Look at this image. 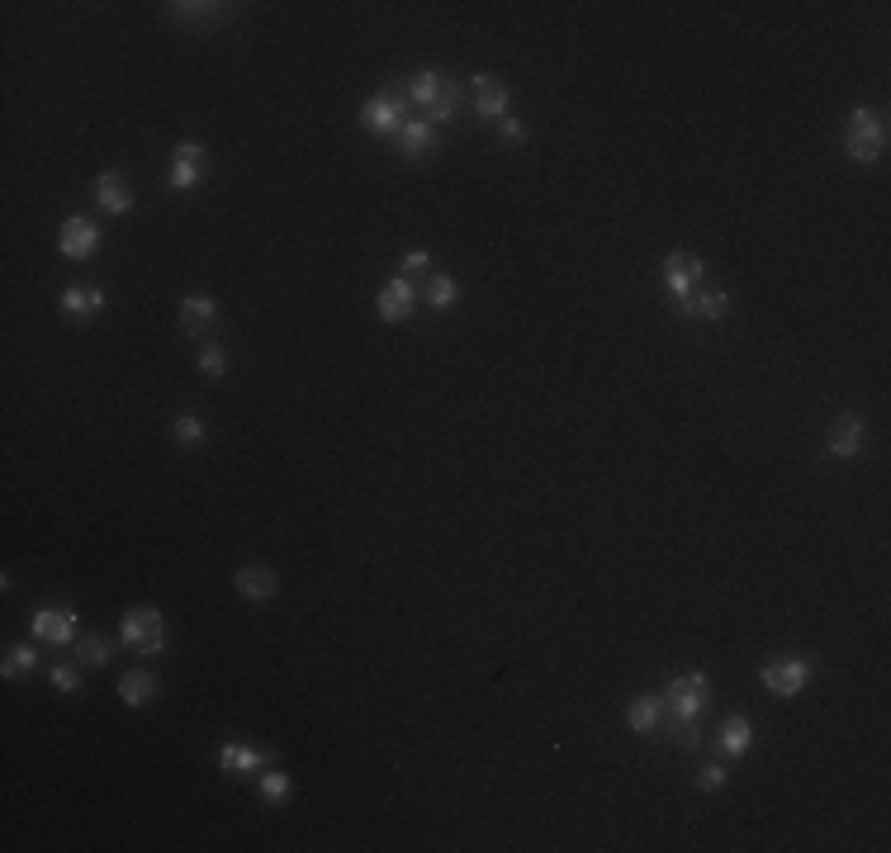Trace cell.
Segmentation results:
<instances>
[{"instance_id":"1","label":"cell","mask_w":891,"mask_h":853,"mask_svg":"<svg viewBox=\"0 0 891 853\" xmlns=\"http://www.w3.org/2000/svg\"><path fill=\"white\" fill-rule=\"evenodd\" d=\"M711 702V678L702 669H688V673H678L669 683V692H664V707L673 711V721H678V730H683V745H697V716H702V707Z\"/></svg>"},{"instance_id":"2","label":"cell","mask_w":891,"mask_h":853,"mask_svg":"<svg viewBox=\"0 0 891 853\" xmlns=\"http://www.w3.org/2000/svg\"><path fill=\"white\" fill-rule=\"evenodd\" d=\"M844 147H849V157H854V162L877 166V162H882V152H887V119H882L877 109H868V105L849 109Z\"/></svg>"},{"instance_id":"3","label":"cell","mask_w":891,"mask_h":853,"mask_svg":"<svg viewBox=\"0 0 891 853\" xmlns=\"http://www.w3.org/2000/svg\"><path fill=\"white\" fill-rule=\"evenodd\" d=\"M119 640L138 654H162V645H166L162 612H157V607H133V612H124V621H119Z\"/></svg>"},{"instance_id":"4","label":"cell","mask_w":891,"mask_h":853,"mask_svg":"<svg viewBox=\"0 0 891 853\" xmlns=\"http://www.w3.org/2000/svg\"><path fill=\"white\" fill-rule=\"evenodd\" d=\"M100 228H95V218H81L72 214L67 223H62V233H57V252L67 256V261H91L95 252H100Z\"/></svg>"},{"instance_id":"5","label":"cell","mask_w":891,"mask_h":853,"mask_svg":"<svg viewBox=\"0 0 891 853\" xmlns=\"http://www.w3.org/2000/svg\"><path fill=\"white\" fill-rule=\"evenodd\" d=\"M29 631L43 645H76V612L72 607H38L29 617Z\"/></svg>"},{"instance_id":"6","label":"cell","mask_w":891,"mask_h":853,"mask_svg":"<svg viewBox=\"0 0 891 853\" xmlns=\"http://www.w3.org/2000/svg\"><path fill=\"white\" fill-rule=\"evenodd\" d=\"M204 162H209V152H204L200 143H176V152H171V190H195V185L204 181Z\"/></svg>"},{"instance_id":"7","label":"cell","mask_w":891,"mask_h":853,"mask_svg":"<svg viewBox=\"0 0 891 853\" xmlns=\"http://www.w3.org/2000/svg\"><path fill=\"white\" fill-rule=\"evenodd\" d=\"M806 683H811V659H778L764 669V688L773 697H797Z\"/></svg>"},{"instance_id":"8","label":"cell","mask_w":891,"mask_h":853,"mask_svg":"<svg viewBox=\"0 0 891 853\" xmlns=\"http://www.w3.org/2000/svg\"><path fill=\"white\" fill-rule=\"evenodd\" d=\"M697 280H702V256H692V252H669V256H664V285H669L673 299L692 294V290H697Z\"/></svg>"},{"instance_id":"9","label":"cell","mask_w":891,"mask_h":853,"mask_svg":"<svg viewBox=\"0 0 891 853\" xmlns=\"http://www.w3.org/2000/svg\"><path fill=\"white\" fill-rule=\"evenodd\" d=\"M863 446H868V427H863V418H854V413H844V418L830 427V441H825V451L835 455V460H854V455H863Z\"/></svg>"},{"instance_id":"10","label":"cell","mask_w":891,"mask_h":853,"mask_svg":"<svg viewBox=\"0 0 891 853\" xmlns=\"http://www.w3.org/2000/svg\"><path fill=\"white\" fill-rule=\"evenodd\" d=\"M361 124L370 133H399L403 128V100L399 95H375L361 105Z\"/></svg>"},{"instance_id":"11","label":"cell","mask_w":891,"mask_h":853,"mask_svg":"<svg viewBox=\"0 0 891 853\" xmlns=\"http://www.w3.org/2000/svg\"><path fill=\"white\" fill-rule=\"evenodd\" d=\"M375 313H380L384 323H403V318L413 313V285H408V280H389V285L375 294Z\"/></svg>"},{"instance_id":"12","label":"cell","mask_w":891,"mask_h":853,"mask_svg":"<svg viewBox=\"0 0 891 853\" xmlns=\"http://www.w3.org/2000/svg\"><path fill=\"white\" fill-rule=\"evenodd\" d=\"M470 86H474V109H479L484 119H503V114H508V86H503L498 76L479 72Z\"/></svg>"},{"instance_id":"13","label":"cell","mask_w":891,"mask_h":853,"mask_svg":"<svg viewBox=\"0 0 891 853\" xmlns=\"http://www.w3.org/2000/svg\"><path fill=\"white\" fill-rule=\"evenodd\" d=\"M233 588L242 593V598L266 602V598H275V574L266 569V564H242V569L233 574Z\"/></svg>"},{"instance_id":"14","label":"cell","mask_w":891,"mask_h":853,"mask_svg":"<svg viewBox=\"0 0 891 853\" xmlns=\"http://www.w3.org/2000/svg\"><path fill=\"white\" fill-rule=\"evenodd\" d=\"M214 318H219V304H214L209 294H185L181 299V332L185 337H200Z\"/></svg>"},{"instance_id":"15","label":"cell","mask_w":891,"mask_h":853,"mask_svg":"<svg viewBox=\"0 0 891 853\" xmlns=\"http://www.w3.org/2000/svg\"><path fill=\"white\" fill-rule=\"evenodd\" d=\"M683 304V318H702V323H716V318H726L730 299L721 290H692L678 299Z\"/></svg>"},{"instance_id":"16","label":"cell","mask_w":891,"mask_h":853,"mask_svg":"<svg viewBox=\"0 0 891 853\" xmlns=\"http://www.w3.org/2000/svg\"><path fill=\"white\" fill-rule=\"evenodd\" d=\"M95 204H100L105 214H128V209H133V190H128L124 176L105 171V176L95 181Z\"/></svg>"},{"instance_id":"17","label":"cell","mask_w":891,"mask_h":853,"mask_svg":"<svg viewBox=\"0 0 891 853\" xmlns=\"http://www.w3.org/2000/svg\"><path fill=\"white\" fill-rule=\"evenodd\" d=\"M664 697H655V692H645V697H636L631 707H626V726L640 730V735H655L659 721H664Z\"/></svg>"},{"instance_id":"18","label":"cell","mask_w":891,"mask_h":853,"mask_svg":"<svg viewBox=\"0 0 891 853\" xmlns=\"http://www.w3.org/2000/svg\"><path fill=\"white\" fill-rule=\"evenodd\" d=\"M62 313H72V318H95V313H105V290H95V285H72V290H62Z\"/></svg>"},{"instance_id":"19","label":"cell","mask_w":891,"mask_h":853,"mask_svg":"<svg viewBox=\"0 0 891 853\" xmlns=\"http://www.w3.org/2000/svg\"><path fill=\"white\" fill-rule=\"evenodd\" d=\"M432 143H437V128L427 124V114H422V119H408V124L399 128V147H403L408 162H413V157H427Z\"/></svg>"},{"instance_id":"20","label":"cell","mask_w":891,"mask_h":853,"mask_svg":"<svg viewBox=\"0 0 891 853\" xmlns=\"http://www.w3.org/2000/svg\"><path fill=\"white\" fill-rule=\"evenodd\" d=\"M152 697H157V678H152V673L128 669L124 678H119V702H124V707H147Z\"/></svg>"},{"instance_id":"21","label":"cell","mask_w":891,"mask_h":853,"mask_svg":"<svg viewBox=\"0 0 891 853\" xmlns=\"http://www.w3.org/2000/svg\"><path fill=\"white\" fill-rule=\"evenodd\" d=\"M219 768L228 773V778H242V773H256V768H266V759H261L252 745H223V749H219Z\"/></svg>"},{"instance_id":"22","label":"cell","mask_w":891,"mask_h":853,"mask_svg":"<svg viewBox=\"0 0 891 853\" xmlns=\"http://www.w3.org/2000/svg\"><path fill=\"white\" fill-rule=\"evenodd\" d=\"M749 745H754V726H749L745 716H726L721 721V749H726L730 759H740V754H749Z\"/></svg>"},{"instance_id":"23","label":"cell","mask_w":891,"mask_h":853,"mask_svg":"<svg viewBox=\"0 0 891 853\" xmlns=\"http://www.w3.org/2000/svg\"><path fill=\"white\" fill-rule=\"evenodd\" d=\"M446 91V76L441 72H432V67H422L418 76H413V81H408V95H413V100H418V105H437V95Z\"/></svg>"},{"instance_id":"24","label":"cell","mask_w":891,"mask_h":853,"mask_svg":"<svg viewBox=\"0 0 891 853\" xmlns=\"http://www.w3.org/2000/svg\"><path fill=\"white\" fill-rule=\"evenodd\" d=\"M110 654H114V645L105 636H76V659H81L86 669H105Z\"/></svg>"},{"instance_id":"25","label":"cell","mask_w":891,"mask_h":853,"mask_svg":"<svg viewBox=\"0 0 891 853\" xmlns=\"http://www.w3.org/2000/svg\"><path fill=\"white\" fill-rule=\"evenodd\" d=\"M455 299H460V290H455V280L446 271H432L427 275V304L432 309H451Z\"/></svg>"},{"instance_id":"26","label":"cell","mask_w":891,"mask_h":853,"mask_svg":"<svg viewBox=\"0 0 891 853\" xmlns=\"http://www.w3.org/2000/svg\"><path fill=\"white\" fill-rule=\"evenodd\" d=\"M455 109H460V86L446 81V91L437 95V105L427 109V124H446V119H455Z\"/></svg>"},{"instance_id":"27","label":"cell","mask_w":891,"mask_h":853,"mask_svg":"<svg viewBox=\"0 0 891 853\" xmlns=\"http://www.w3.org/2000/svg\"><path fill=\"white\" fill-rule=\"evenodd\" d=\"M34 664H38V654L29 650V645H10V650H5V678L34 673Z\"/></svg>"},{"instance_id":"28","label":"cell","mask_w":891,"mask_h":853,"mask_svg":"<svg viewBox=\"0 0 891 853\" xmlns=\"http://www.w3.org/2000/svg\"><path fill=\"white\" fill-rule=\"evenodd\" d=\"M290 792H294V782L285 778V773H275V768H271V773H261V797L271 801V806H275V801H285Z\"/></svg>"},{"instance_id":"29","label":"cell","mask_w":891,"mask_h":853,"mask_svg":"<svg viewBox=\"0 0 891 853\" xmlns=\"http://www.w3.org/2000/svg\"><path fill=\"white\" fill-rule=\"evenodd\" d=\"M171 436L185 441V446H195V441H204V422L195 418V413H181V418L171 422Z\"/></svg>"},{"instance_id":"30","label":"cell","mask_w":891,"mask_h":853,"mask_svg":"<svg viewBox=\"0 0 891 853\" xmlns=\"http://www.w3.org/2000/svg\"><path fill=\"white\" fill-rule=\"evenodd\" d=\"M200 370H204V375H223V370H228V356H223L219 342H204L200 346Z\"/></svg>"},{"instance_id":"31","label":"cell","mask_w":891,"mask_h":853,"mask_svg":"<svg viewBox=\"0 0 891 853\" xmlns=\"http://www.w3.org/2000/svg\"><path fill=\"white\" fill-rule=\"evenodd\" d=\"M181 19H223V5H171Z\"/></svg>"},{"instance_id":"32","label":"cell","mask_w":891,"mask_h":853,"mask_svg":"<svg viewBox=\"0 0 891 853\" xmlns=\"http://www.w3.org/2000/svg\"><path fill=\"white\" fill-rule=\"evenodd\" d=\"M53 688H62V692H81V673H76L72 664H57V669H53Z\"/></svg>"},{"instance_id":"33","label":"cell","mask_w":891,"mask_h":853,"mask_svg":"<svg viewBox=\"0 0 891 853\" xmlns=\"http://www.w3.org/2000/svg\"><path fill=\"white\" fill-rule=\"evenodd\" d=\"M721 782H726V768H721V763H707V768L697 773V787H702V792H716Z\"/></svg>"},{"instance_id":"34","label":"cell","mask_w":891,"mask_h":853,"mask_svg":"<svg viewBox=\"0 0 891 853\" xmlns=\"http://www.w3.org/2000/svg\"><path fill=\"white\" fill-rule=\"evenodd\" d=\"M498 133H503L508 143H527V124H522V119H508V114L498 119Z\"/></svg>"},{"instance_id":"35","label":"cell","mask_w":891,"mask_h":853,"mask_svg":"<svg viewBox=\"0 0 891 853\" xmlns=\"http://www.w3.org/2000/svg\"><path fill=\"white\" fill-rule=\"evenodd\" d=\"M403 271H432V256H427V252H408V256H403Z\"/></svg>"}]
</instances>
